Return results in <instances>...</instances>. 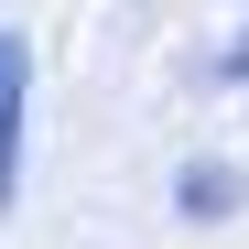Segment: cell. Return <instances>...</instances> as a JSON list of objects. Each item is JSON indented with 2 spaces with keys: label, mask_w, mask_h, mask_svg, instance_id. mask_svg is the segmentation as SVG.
<instances>
[{
  "label": "cell",
  "mask_w": 249,
  "mask_h": 249,
  "mask_svg": "<svg viewBox=\"0 0 249 249\" xmlns=\"http://www.w3.org/2000/svg\"><path fill=\"white\" fill-rule=\"evenodd\" d=\"M22 184V33H0V217Z\"/></svg>",
  "instance_id": "obj_1"
}]
</instances>
